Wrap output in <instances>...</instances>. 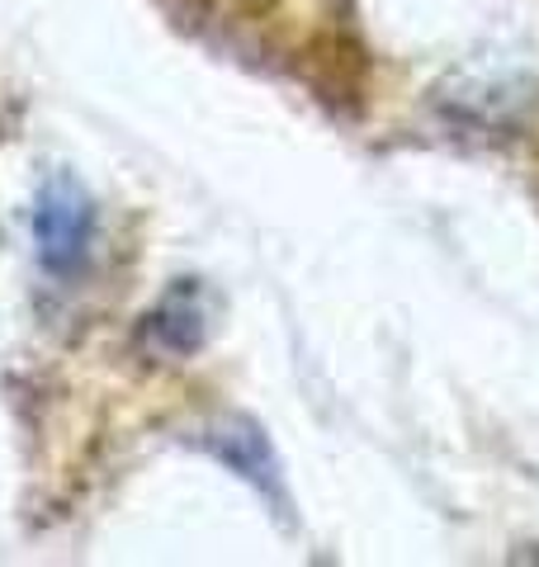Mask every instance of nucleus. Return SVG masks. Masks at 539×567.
<instances>
[{
	"label": "nucleus",
	"instance_id": "obj_1",
	"mask_svg": "<svg viewBox=\"0 0 539 567\" xmlns=\"http://www.w3.org/2000/svg\"><path fill=\"white\" fill-rule=\"evenodd\" d=\"M90 233H95V204L90 194L58 175L48 181L39 204H33V241H39V260L52 275H71L90 251Z\"/></svg>",
	"mask_w": 539,
	"mask_h": 567
},
{
	"label": "nucleus",
	"instance_id": "obj_3",
	"mask_svg": "<svg viewBox=\"0 0 539 567\" xmlns=\"http://www.w3.org/2000/svg\"><path fill=\"white\" fill-rule=\"evenodd\" d=\"M148 331H161L166 336V346L161 350H194L200 346V336H204V312H200V303H194V293H180V298H166V308H161L152 322H148Z\"/></svg>",
	"mask_w": 539,
	"mask_h": 567
},
{
	"label": "nucleus",
	"instance_id": "obj_2",
	"mask_svg": "<svg viewBox=\"0 0 539 567\" xmlns=\"http://www.w3.org/2000/svg\"><path fill=\"white\" fill-rule=\"evenodd\" d=\"M223 440H213V450H218L232 468H237L242 477H251V483H261L265 492H279V477H275V454H270L265 440L251 431L246 421L227 425V431H218Z\"/></svg>",
	"mask_w": 539,
	"mask_h": 567
}]
</instances>
